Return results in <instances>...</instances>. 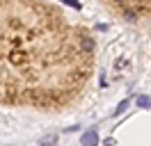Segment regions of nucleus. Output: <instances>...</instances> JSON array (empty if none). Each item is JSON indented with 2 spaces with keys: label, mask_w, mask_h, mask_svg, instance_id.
Segmentation results:
<instances>
[{
  "label": "nucleus",
  "mask_w": 151,
  "mask_h": 146,
  "mask_svg": "<svg viewBox=\"0 0 151 146\" xmlns=\"http://www.w3.org/2000/svg\"><path fill=\"white\" fill-rule=\"evenodd\" d=\"M99 62L92 27L50 0H0V110L57 114L89 91Z\"/></svg>",
  "instance_id": "1"
},
{
  "label": "nucleus",
  "mask_w": 151,
  "mask_h": 146,
  "mask_svg": "<svg viewBox=\"0 0 151 146\" xmlns=\"http://www.w3.org/2000/svg\"><path fill=\"white\" fill-rule=\"evenodd\" d=\"M108 16L126 25H151V0H99Z\"/></svg>",
  "instance_id": "2"
}]
</instances>
